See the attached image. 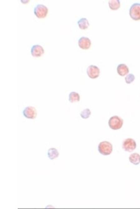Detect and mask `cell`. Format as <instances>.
<instances>
[{"instance_id":"obj_13","label":"cell","mask_w":140,"mask_h":209,"mask_svg":"<svg viewBox=\"0 0 140 209\" xmlns=\"http://www.w3.org/2000/svg\"><path fill=\"white\" fill-rule=\"evenodd\" d=\"M129 161L135 165H138L140 163V155L138 153H132L129 157Z\"/></svg>"},{"instance_id":"obj_7","label":"cell","mask_w":140,"mask_h":209,"mask_svg":"<svg viewBox=\"0 0 140 209\" xmlns=\"http://www.w3.org/2000/svg\"><path fill=\"white\" fill-rule=\"evenodd\" d=\"M87 75L91 79H94L98 78L100 74V70L96 66H89L86 70Z\"/></svg>"},{"instance_id":"obj_17","label":"cell","mask_w":140,"mask_h":209,"mask_svg":"<svg viewBox=\"0 0 140 209\" xmlns=\"http://www.w3.org/2000/svg\"><path fill=\"white\" fill-rule=\"evenodd\" d=\"M135 80V76L132 73H129L127 74L125 78L126 82L127 84H131Z\"/></svg>"},{"instance_id":"obj_10","label":"cell","mask_w":140,"mask_h":209,"mask_svg":"<svg viewBox=\"0 0 140 209\" xmlns=\"http://www.w3.org/2000/svg\"><path fill=\"white\" fill-rule=\"evenodd\" d=\"M117 72L120 76H124L128 74L129 70L126 65L124 64H121L117 67Z\"/></svg>"},{"instance_id":"obj_6","label":"cell","mask_w":140,"mask_h":209,"mask_svg":"<svg viewBox=\"0 0 140 209\" xmlns=\"http://www.w3.org/2000/svg\"><path fill=\"white\" fill-rule=\"evenodd\" d=\"M23 115L28 119H34L37 116V112L35 108L33 106H28L23 111Z\"/></svg>"},{"instance_id":"obj_5","label":"cell","mask_w":140,"mask_h":209,"mask_svg":"<svg viewBox=\"0 0 140 209\" xmlns=\"http://www.w3.org/2000/svg\"><path fill=\"white\" fill-rule=\"evenodd\" d=\"M137 143L134 139L128 138L125 139L123 143V148L125 151L132 152L137 148Z\"/></svg>"},{"instance_id":"obj_1","label":"cell","mask_w":140,"mask_h":209,"mask_svg":"<svg viewBox=\"0 0 140 209\" xmlns=\"http://www.w3.org/2000/svg\"><path fill=\"white\" fill-rule=\"evenodd\" d=\"M123 125V120L117 116H114L110 117L109 121L110 128L113 130L120 129Z\"/></svg>"},{"instance_id":"obj_9","label":"cell","mask_w":140,"mask_h":209,"mask_svg":"<svg viewBox=\"0 0 140 209\" xmlns=\"http://www.w3.org/2000/svg\"><path fill=\"white\" fill-rule=\"evenodd\" d=\"M91 44L92 43L90 38L86 37H81L78 40V45L82 49H88L91 47Z\"/></svg>"},{"instance_id":"obj_14","label":"cell","mask_w":140,"mask_h":209,"mask_svg":"<svg viewBox=\"0 0 140 209\" xmlns=\"http://www.w3.org/2000/svg\"><path fill=\"white\" fill-rule=\"evenodd\" d=\"M80 97L78 92L72 91L69 94V100L71 103L78 102L80 101Z\"/></svg>"},{"instance_id":"obj_8","label":"cell","mask_w":140,"mask_h":209,"mask_svg":"<svg viewBox=\"0 0 140 209\" xmlns=\"http://www.w3.org/2000/svg\"><path fill=\"white\" fill-rule=\"evenodd\" d=\"M31 54L34 57H40L45 52L44 48L41 45L36 44L31 48Z\"/></svg>"},{"instance_id":"obj_12","label":"cell","mask_w":140,"mask_h":209,"mask_svg":"<svg viewBox=\"0 0 140 209\" xmlns=\"http://www.w3.org/2000/svg\"><path fill=\"white\" fill-rule=\"evenodd\" d=\"M48 156L51 160L56 159L59 157L60 153L57 149L55 148H51L48 151Z\"/></svg>"},{"instance_id":"obj_15","label":"cell","mask_w":140,"mask_h":209,"mask_svg":"<svg viewBox=\"0 0 140 209\" xmlns=\"http://www.w3.org/2000/svg\"><path fill=\"white\" fill-rule=\"evenodd\" d=\"M109 6L112 10H117L120 8L121 2L119 0H110L109 2Z\"/></svg>"},{"instance_id":"obj_11","label":"cell","mask_w":140,"mask_h":209,"mask_svg":"<svg viewBox=\"0 0 140 209\" xmlns=\"http://www.w3.org/2000/svg\"><path fill=\"white\" fill-rule=\"evenodd\" d=\"M78 26L82 30L87 29L89 26V22L86 18L82 17L80 18L77 22Z\"/></svg>"},{"instance_id":"obj_4","label":"cell","mask_w":140,"mask_h":209,"mask_svg":"<svg viewBox=\"0 0 140 209\" xmlns=\"http://www.w3.org/2000/svg\"><path fill=\"white\" fill-rule=\"evenodd\" d=\"M129 15L134 20H140V3L133 4L129 9Z\"/></svg>"},{"instance_id":"obj_3","label":"cell","mask_w":140,"mask_h":209,"mask_svg":"<svg viewBox=\"0 0 140 209\" xmlns=\"http://www.w3.org/2000/svg\"><path fill=\"white\" fill-rule=\"evenodd\" d=\"M34 13L37 17L41 18L46 17L48 13L47 7L42 4H38L35 7Z\"/></svg>"},{"instance_id":"obj_16","label":"cell","mask_w":140,"mask_h":209,"mask_svg":"<svg viewBox=\"0 0 140 209\" xmlns=\"http://www.w3.org/2000/svg\"><path fill=\"white\" fill-rule=\"evenodd\" d=\"M91 114V112L90 109H85L82 111L80 113V116L83 119H87L90 117Z\"/></svg>"},{"instance_id":"obj_2","label":"cell","mask_w":140,"mask_h":209,"mask_svg":"<svg viewBox=\"0 0 140 209\" xmlns=\"http://www.w3.org/2000/svg\"><path fill=\"white\" fill-rule=\"evenodd\" d=\"M113 146L108 141H102L98 146V151L100 154L103 155H110L113 152Z\"/></svg>"}]
</instances>
